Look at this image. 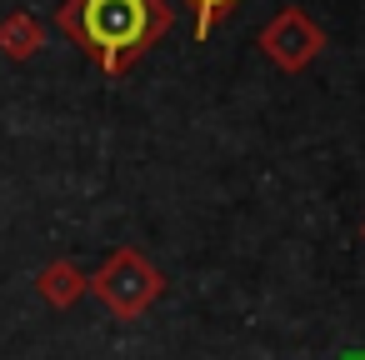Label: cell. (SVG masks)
Wrapping results in <instances>:
<instances>
[{"instance_id": "1", "label": "cell", "mask_w": 365, "mask_h": 360, "mask_svg": "<svg viewBox=\"0 0 365 360\" xmlns=\"http://www.w3.org/2000/svg\"><path fill=\"white\" fill-rule=\"evenodd\" d=\"M170 6L165 0H71L61 11L66 36L106 71L120 76L135 66L165 31H170Z\"/></svg>"}, {"instance_id": "2", "label": "cell", "mask_w": 365, "mask_h": 360, "mask_svg": "<svg viewBox=\"0 0 365 360\" xmlns=\"http://www.w3.org/2000/svg\"><path fill=\"white\" fill-rule=\"evenodd\" d=\"M160 270L140 255V250H130V245H120V250H110L106 255V265L96 270V295L110 305V315H120V320H135V315H145L155 300H160Z\"/></svg>"}, {"instance_id": "3", "label": "cell", "mask_w": 365, "mask_h": 360, "mask_svg": "<svg viewBox=\"0 0 365 360\" xmlns=\"http://www.w3.org/2000/svg\"><path fill=\"white\" fill-rule=\"evenodd\" d=\"M320 46H325V36H320V26H315L300 6L280 11V16L260 31V51H265L280 71H305V66L320 56Z\"/></svg>"}, {"instance_id": "4", "label": "cell", "mask_w": 365, "mask_h": 360, "mask_svg": "<svg viewBox=\"0 0 365 360\" xmlns=\"http://www.w3.org/2000/svg\"><path fill=\"white\" fill-rule=\"evenodd\" d=\"M36 285H41V295L51 300V305H76L81 295H86V270L81 265H71V260H51L41 275H36Z\"/></svg>"}, {"instance_id": "5", "label": "cell", "mask_w": 365, "mask_h": 360, "mask_svg": "<svg viewBox=\"0 0 365 360\" xmlns=\"http://www.w3.org/2000/svg\"><path fill=\"white\" fill-rule=\"evenodd\" d=\"M41 41H46V31H41L31 16H11V21H0V51H6L11 61L36 56V51H41Z\"/></svg>"}, {"instance_id": "6", "label": "cell", "mask_w": 365, "mask_h": 360, "mask_svg": "<svg viewBox=\"0 0 365 360\" xmlns=\"http://www.w3.org/2000/svg\"><path fill=\"white\" fill-rule=\"evenodd\" d=\"M195 6V41H210V26L235 6V0H190Z\"/></svg>"}, {"instance_id": "7", "label": "cell", "mask_w": 365, "mask_h": 360, "mask_svg": "<svg viewBox=\"0 0 365 360\" xmlns=\"http://www.w3.org/2000/svg\"><path fill=\"white\" fill-rule=\"evenodd\" d=\"M340 360H365V350H345V355H340Z\"/></svg>"}, {"instance_id": "8", "label": "cell", "mask_w": 365, "mask_h": 360, "mask_svg": "<svg viewBox=\"0 0 365 360\" xmlns=\"http://www.w3.org/2000/svg\"><path fill=\"white\" fill-rule=\"evenodd\" d=\"M360 235H365V225H360Z\"/></svg>"}]
</instances>
